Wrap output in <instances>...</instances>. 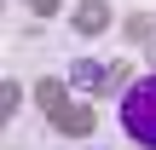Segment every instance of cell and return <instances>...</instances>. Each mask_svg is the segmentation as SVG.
I'll use <instances>...</instances> for the list:
<instances>
[{"label":"cell","mask_w":156,"mask_h":150,"mask_svg":"<svg viewBox=\"0 0 156 150\" xmlns=\"http://www.w3.org/2000/svg\"><path fill=\"white\" fill-rule=\"evenodd\" d=\"M116 121H122V133H127L139 150H156V75H139V81L122 92Z\"/></svg>","instance_id":"1"}]
</instances>
